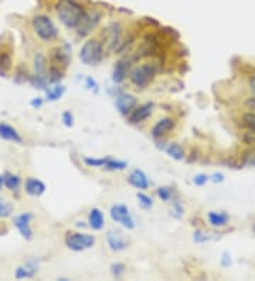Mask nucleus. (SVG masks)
I'll return each mask as SVG.
<instances>
[{
  "label": "nucleus",
  "instance_id": "obj_17",
  "mask_svg": "<svg viewBox=\"0 0 255 281\" xmlns=\"http://www.w3.org/2000/svg\"><path fill=\"white\" fill-rule=\"evenodd\" d=\"M106 34H108V43H109V47L112 48V50H116L118 46L122 43L121 40H122V28L119 24H116V23H113L111 24L108 30H106Z\"/></svg>",
  "mask_w": 255,
  "mask_h": 281
},
{
  "label": "nucleus",
  "instance_id": "obj_11",
  "mask_svg": "<svg viewBox=\"0 0 255 281\" xmlns=\"http://www.w3.org/2000/svg\"><path fill=\"white\" fill-rule=\"evenodd\" d=\"M152 110H153V104L152 103L135 107L132 110V113L129 114V122L131 124H139V122L148 120L152 115Z\"/></svg>",
  "mask_w": 255,
  "mask_h": 281
},
{
  "label": "nucleus",
  "instance_id": "obj_46",
  "mask_svg": "<svg viewBox=\"0 0 255 281\" xmlns=\"http://www.w3.org/2000/svg\"><path fill=\"white\" fill-rule=\"evenodd\" d=\"M231 264V259L228 257V254H223V266H230Z\"/></svg>",
  "mask_w": 255,
  "mask_h": 281
},
{
  "label": "nucleus",
  "instance_id": "obj_30",
  "mask_svg": "<svg viewBox=\"0 0 255 281\" xmlns=\"http://www.w3.org/2000/svg\"><path fill=\"white\" fill-rule=\"evenodd\" d=\"M126 272V267L123 263H113L111 264V274L113 279H121L123 274Z\"/></svg>",
  "mask_w": 255,
  "mask_h": 281
},
{
  "label": "nucleus",
  "instance_id": "obj_1",
  "mask_svg": "<svg viewBox=\"0 0 255 281\" xmlns=\"http://www.w3.org/2000/svg\"><path fill=\"white\" fill-rule=\"evenodd\" d=\"M84 9L76 0H60L57 4V14L67 28H77L84 16Z\"/></svg>",
  "mask_w": 255,
  "mask_h": 281
},
{
  "label": "nucleus",
  "instance_id": "obj_24",
  "mask_svg": "<svg viewBox=\"0 0 255 281\" xmlns=\"http://www.w3.org/2000/svg\"><path fill=\"white\" fill-rule=\"evenodd\" d=\"M30 84L38 88V90H44L46 91L48 87V78H46L44 74H36L30 78Z\"/></svg>",
  "mask_w": 255,
  "mask_h": 281
},
{
  "label": "nucleus",
  "instance_id": "obj_16",
  "mask_svg": "<svg viewBox=\"0 0 255 281\" xmlns=\"http://www.w3.org/2000/svg\"><path fill=\"white\" fill-rule=\"evenodd\" d=\"M24 190H26V193L30 195V196L38 197V196H41V195L46 192V185H44V183H43L40 179L30 178L26 180Z\"/></svg>",
  "mask_w": 255,
  "mask_h": 281
},
{
  "label": "nucleus",
  "instance_id": "obj_25",
  "mask_svg": "<svg viewBox=\"0 0 255 281\" xmlns=\"http://www.w3.org/2000/svg\"><path fill=\"white\" fill-rule=\"evenodd\" d=\"M126 166H128V163L125 160H116L112 158H108L104 165L106 170H123V169H126Z\"/></svg>",
  "mask_w": 255,
  "mask_h": 281
},
{
  "label": "nucleus",
  "instance_id": "obj_43",
  "mask_svg": "<svg viewBox=\"0 0 255 281\" xmlns=\"http://www.w3.org/2000/svg\"><path fill=\"white\" fill-rule=\"evenodd\" d=\"M43 98H40V97H36V98H33L31 100V103H30V105L33 107V108H40L41 105H43Z\"/></svg>",
  "mask_w": 255,
  "mask_h": 281
},
{
  "label": "nucleus",
  "instance_id": "obj_2",
  "mask_svg": "<svg viewBox=\"0 0 255 281\" xmlns=\"http://www.w3.org/2000/svg\"><path fill=\"white\" fill-rule=\"evenodd\" d=\"M105 56L104 44L98 38L85 41L80 50V60L85 66H98Z\"/></svg>",
  "mask_w": 255,
  "mask_h": 281
},
{
  "label": "nucleus",
  "instance_id": "obj_42",
  "mask_svg": "<svg viewBox=\"0 0 255 281\" xmlns=\"http://www.w3.org/2000/svg\"><path fill=\"white\" fill-rule=\"evenodd\" d=\"M193 239H194V242H196V243H203V242H207V240H210V236H207L206 233H201V232H196L194 236H193Z\"/></svg>",
  "mask_w": 255,
  "mask_h": 281
},
{
  "label": "nucleus",
  "instance_id": "obj_13",
  "mask_svg": "<svg viewBox=\"0 0 255 281\" xmlns=\"http://www.w3.org/2000/svg\"><path fill=\"white\" fill-rule=\"evenodd\" d=\"M129 68H131V61L129 60H119L116 66L113 67L112 81L115 84H121L125 81V78L129 75Z\"/></svg>",
  "mask_w": 255,
  "mask_h": 281
},
{
  "label": "nucleus",
  "instance_id": "obj_35",
  "mask_svg": "<svg viewBox=\"0 0 255 281\" xmlns=\"http://www.w3.org/2000/svg\"><path fill=\"white\" fill-rule=\"evenodd\" d=\"M243 162H244V165H247V166H253V168H255V148L247 150L246 153H244Z\"/></svg>",
  "mask_w": 255,
  "mask_h": 281
},
{
  "label": "nucleus",
  "instance_id": "obj_20",
  "mask_svg": "<svg viewBox=\"0 0 255 281\" xmlns=\"http://www.w3.org/2000/svg\"><path fill=\"white\" fill-rule=\"evenodd\" d=\"M64 93H66V87L60 84V83H54L51 87H48L46 90V94H47L46 100L47 101H57V100H60L64 95Z\"/></svg>",
  "mask_w": 255,
  "mask_h": 281
},
{
  "label": "nucleus",
  "instance_id": "obj_7",
  "mask_svg": "<svg viewBox=\"0 0 255 281\" xmlns=\"http://www.w3.org/2000/svg\"><path fill=\"white\" fill-rule=\"evenodd\" d=\"M106 243H108V247L116 253L123 252L128 247V240L125 237V234L118 229H109L106 232Z\"/></svg>",
  "mask_w": 255,
  "mask_h": 281
},
{
  "label": "nucleus",
  "instance_id": "obj_4",
  "mask_svg": "<svg viewBox=\"0 0 255 281\" xmlns=\"http://www.w3.org/2000/svg\"><path fill=\"white\" fill-rule=\"evenodd\" d=\"M156 75V67L155 64H141V66L135 67L132 71L129 73V80L135 87L138 88H145L151 84Z\"/></svg>",
  "mask_w": 255,
  "mask_h": 281
},
{
  "label": "nucleus",
  "instance_id": "obj_23",
  "mask_svg": "<svg viewBox=\"0 0 255 281\" xmlns=\"http://www.w3.org/2000/svg\"><path fill=\"white\" fill-rule=\"evenodd\" d=\"M51 57H53V61L56 63V64H63V66H67L68 63H70V54L67 53V51H64L63 48H54L53 50V54H51Z\"/></svg>",
  "mask_w": 255,
  "mask_h": 281
},
{
  "label": "nucleus",
  "instance_id": "obj_36",
  "mask_svg": "<svg viewBox=\"0 0 255 281\" xmlns=\"http://www.w3.org/2000/svg\"><path fill=\"white\" fill-rule=\"evenodd\" d=\"M13 213V206L4 202V200H0V219L1 217H9Z\"/></svg>",
  "mask_w": 255,
  "mask_h": 281
},
{
  "label": "nucleus",
  "instance_id": "obj_10",
  "mask_svg": "<svg viewBox=\"0 0 255 281\" xmlns=\"http://www.w3.org/2000/svg\"><path fill=\"white\" fill-rule=\"evenodd\" d=\"M99 14L98 13H95V11H88V13H84V16H83V19L80 21V24L77 26L78 28V36H86V34H89L94 27L98 24V21H99Z\"/></svg>",
  "mask_w": 255,
  "mask_h": 281
},
{
  "label": "nucleus",
  "instance_id": "obj_32",
  "mask_svg": "<svg viewBox=\"0 0 255 281\" xmlns=\"http://www.w3.org/2000/svg\"><path fill=\"white\" fill-rule=\"evenodd\" d=\"M243 124H244V127H246L247 130L255 131V114H244V115H243Z\"/></svg>",
  "mask_w": 255,
  "mask_h": 281
},
{
  "label": "nucleus",
  "instance_id": "obj_38",
  "mask_svg": "<svg viewBox=\"0 0 255 281\" xmlns=\"http://www.w3.org/2000/svg\"><path fill=\"white\" fill-rule=\"evenodd\" d=\"M208 176L207 175H204V173H198L196 175L194 178H193V183L196 185V186H203V185H206L208 182Z\"/></svg>",
  "mask_w": 255,
  "mask_h": 281
},
{
  "label": "nucleus",
  "instance_id": "obj_44",
  "mask_svg": "<svg viewBox=\"0 0 255 281\" xmlns=\"http://www.w3.org/2000/svg\"><path fill=\"white\" fill-rule=\"evenodd\" d=\"M211 180H213L214 183H220V182L224 180V175H223V173H214V175L211 176Z\"/></svg>",
  "mask_w": 255,
  "mask_h": 281
},
{
  "label": "nucleus",
  "instance_id": "obj_19",
  "mask_svg": "<svg viewBox=\"0 0 255 281\" xmlns=\"http://www.w3.org/2000/svg\"><path fill=\"white\" fill-rule=\"evenodd\" d=\"M210 225L214 227H223L228 223L230 216L227 215L226 212H210L207 215Z\"/></svg>",
  "mask_w": 255,
  "mask_h": 281
},
{
  "label": "nucleus",
  "instance_id": "obj_18",
  "mask_svg": "<svg viewBox=\"0 0 255 281\" xmlns=\"http://www.w3.org/2000/svg\"><path fill=\"white\" fill-rule=\"evenodd\" d=\"M0 138L4 140H10V142H16V143H21L23 138L20 137V134L13 127H10L7 124H0Z\"/></svg>",
  "mask_w": 255,
  "mask_h": 281
},
{
  "label": "nucleus",
  "instance_id": "obj_39",
  "mask_svg": "<svg viewBox=\"0 0 255 281\" xmlns=\"http://www.w3.org/2000/svg\"><path fill=\"white\" fill-rule=\"evenodd\" d=\"M63 122L67 128H71L74 125V115L71 114V111H66L63 114Z\"/></svg>",
  "mask_w": 255,
  "mask_h": 281
},
{
  "label": "nucleus",
  "instance_id": "obj_28",
  "mask_svg": "<svg viewBox=\"0 0 255 281\" xmlns=\"http://www.w3.org/2000/svg\"><path fill=\"white\" fill-rule=\"evenodd\" d=\"M10 64H11V58H10L9 54L1 53V54H0V75H1V77L6 75L7 70L10 68Z\"/></svg>",
  "mask_w": 255,
  "mask_h": 281
},
{
  "label": "nucleus",
  "instance_id": "obj_26",
  "mask_svg": "<svg viewBox=\"0 0 255 281\" xmlns=\"http://www.w3.org/2000/svg\"><path fill=\"white\" fill-rule=\"evenodd\" d=\"M34 68H36V74H44L46 73L47 61H46V57L43 54H37L34 57Z\"/></svg>",
  "mask_w": 255,
  "mask_h": 281
},
{
  "label": "nucleus",
  "instance_id": "obj_47",
  "mask_svg": "<svg viewBox=\"0 0 255 281\" xmlns=\"http://www.w3.org/2000/svg\"><path fill=\"white\" fill-rule=\"evenodd\" d=\"M250 90H251L253 94L255 95V75L253 77V78H251V80H250Z\"/></svg>",
  "mask_w": 255,
  "mask_h": 281
},
{
  "label": "nucleus",
  "instance_id": "obj_21",
  "mask_svg": "<svg viewBox=\"0 0 255 281\" xmlns=\"http://www.w3.org/2000/svg\"><path fill=\"white\" fill-rule=\"evenodd\" d=\"M166 153L169 155L170 158H173L174 160H183L184 159V149L180 143H169L166 146Z\"/></svg>",
  "mask_w": 255,
  "mask_h": 281
},
{
  "label": "nucleus",
  "instance_id": "obj_14",
  "mask_svg": "<svg viewBox=\"0 0 255 281\" xmlns=\"http://www.w3.org/2000/svg\"><path fill=\"white\" fill-rule=\"evenodd\" d=\"M128 182H129V185H132L133 187H136L139 190H145L149 187V179L141 169H133L128 178Z\"/></svg>",
  "mask_w": 255,
  "mask_h": 281
},
{
  "label": "nucleus",
  "instance_id": "obj_3",
  "mask_svg": "<svg viewBox=\"0 0 255 281\" xmlns=\"http://www.w3.org/2000/svg\"><path fill=\"white\" fill-rule=\"evenodd\" d=\"M33 28H34V33L37 34V37L41 41H44V43L54 41L58 37V30H57L56 24L46 14L34 16V19H33Z\"/></svg>",
  "mask_w": 255,
  "mask_h": 281
},
{
  "label": "nucleus",
  "instance_id": "obj_45",
  "mask_svg": "<svg viewBox=\"0 0 255 281\" xmlns=\"http://www.w3.org/2000/svg\"><path fill=\"white\" fill-rule=\"evenodd\" d=\"M247 107L255 111V98H248V100H247Z\"/></svg>",
  "mask_w": 255,
  "mask_h": 281
},
{
  "label": "nucleus",
  "instance_id": "obj_9",
  "mask_svg": "<svg viewBox=\"0 0 255 281\" xmlns=\"http://www.w3.org/2000/svg\"><path fill=\"white\" fill-rule=\"evenodd\" d=\"M115 105L118 108V111L122 114V115H129L132 113V110L136 107V97L132 95V94L128 93H121L119 95L115 97Z\"/></svg>",
  "mask_w": 255,
  "mask_h": 281
},
{
  "label": "nucleus",
  "instance_id": "obj_12",
  "mask_svg": "<svg viewBox=\"0 0 255 281\" xmlns=\"http://www.w3.org/2000/svg\"><path fill=\"white\" fill-rule=\"evenodd\" d=\"M174 128V120L173 118H162L156 122L152 128V137L159 140L162 137H165L166 134H169Z\"/></svg>",
  "mask_w": 255,
  "mask_h": 281
},
{
  "label": "nucleus",
  "instance_id": "obj_27",
  "mask_svg": "<svg viewBox=\"0 0 255 281\" xmlns=\"http://www.w3.org/2000/svg\"><path fill=\"white\" fill-rule=\"evenodd\" d=\"M36 276V273L33 272V270H30L27 266H20L17 267V270H16V274H14V277L17 279V280H21V279H33Z\"/></svg>",
  "mask_w": 255,
  "mask_h": 281
},
{
  "label": "nucleus",
  "instance_id": "obj_8",
  "mask_svg": "<svg viewBox=\"0 0 255 281\" xmlns=\"http://www.w3.org/2000/svg\"><path fill=\"white\" fill-rule=\"evenodd\" d=\"M31 219H33V215H31V213H21V215H17L13 217V225L17 227L20 234H21L26 240H31V239H33Z\"/></svg>",
  "mask_w": 255,
  "mask_h": 281
},
{
  "label": "nucleus",
  "instance_id": "obj_6",
  "mask_svg": "<svg viewBox=\"0 0 255 281\" xmlns=\"http://www.w3.org/2000/svg\"><path fill=\"white\" fill-rule=\"evenodd\" d=\"M109 215H111V219L115 223L122 225L128 230H132L136 226L133 216L131 215L128 206H125V205H113L111 207V210H109Z\"/></svg>",
  "mask_w": 255,
  "mask_h": 281
},
{
  "label": "nucleus",
  "instance_id": "obj_15",
  "mask_svg": "<svg viewBox=\"0 0 255 281\" xmlns=\"http://www.w3.org/2000/svg\"><path fill=\"white\" fill-rule=\"evenodd\" d=\"M88 223H89V227L95 232L102 230L105 226V217L102 210L98 209V207H92L89 210V215H88Z\"/></svg>",
  "mask_w": 255,
  "mask_h": 281
},
{
  "label": "nucleus",
  "instance_id": "obj_48",
  "mask_svg": "<svg viewBox=\"0 0 255 281\" xmlns=\"http://www.w3.org/2000/svg\"><path fill=\"white\" fill-rule=\"evenodd\" d=\"M4 186V179H3V175H0V190Z\"/></svg>",
  "mask_w": 255,
  "mask_h": 281
},
{
  "label": "nucleus",
  "instance_id": "obj_49",
  "mask_svg": "<svg viewBox=\"0 0 255 281\" xmlns=\"http://www.w3.org/2000/svg\"><path fill=\"white\" fill-rule=\"evenodd\" d=\"M254 233H255V225H254Z\"/></svg>",
  "mask_w": 255,
  "mask_h": 281
},
{
  "label": "nucleus",
  "instance_id": "obj_31",
  "mask_svg": "<svg viewBox=\"0 0 255 281\" xmlns=\"http://www.w3.org/2000/svg\"><path fill=\"white\" fill-rule=\"evenodd\" d=\"M63 78V71H60V68L53 66L48 71V83L54 84V83H60V80Z\"/></svg>",
  "mask_w": 255,
  "mask_h": 281
},
{
  "label": "nucleus",
  "instance_id": "obj_41",
  "mask_svg": "<svg viewBox=\"0 0 255 281\" xmlns=\"http://www.w3.org/2000/svg\"><path fill=\"white\" fill-rule=\"evenodd\" d=\"M85 85H86V88L88 90H91V91H98V84H96V81H95L92 77H86L85 78Z\"/></svg>",
  "mask_w": 255,
  "mask_h": 281
},
{
  "label": "nucleus",
  "instance_id": "obj_29",
  "mask_svg": "<svg viewBox=\"0 0 255 281\" xmlns=\"http://www.w3.org/2000/svg\"><path fill=\"white\" fill-rule=\"evenodd\" d=\"M138 202H139V205H141L143 209H146V210H149L152 206H153V200H152V197L149 195H146V193H143V192H138Z\"/></svg>",
  "mask_w": 255,
  "mask_h": 281
},
{
  "label": "nucleus",
  "instance_id": "obj_22",
  "mask_svg": "<svg viewBox=\"0 0 255 281\" xmlns=\"http://www.w3.org/2000/svg\"><path fill=\"white\" fill-rule=\"evenodd\" d=\"M3 179H4V186L9 190H17L21 183V179L17 175L11 173V172H4L3 173Z\"/></svg>",
  "mask_w": 255,
  "mask_h": 281
},
{
  "label": "nucleus",
  "instance_id": "obj_34",
  "mask_svg": "<svg viewBox=\"0 0 255 281\" xmlns=\"http://www.w3.org/2000/svg\"><path fill=\"white\" fill-rule=\"evenodd\" d=\"M108 158H84V162L88 166H95V168H104L105 162Z\"/></svg>",
  "mask_w": 255,
  "mask_h": 281
},
{
  "label": "nucleus",
  "instance_id": "obj_37",
  "mask_svg": "<svg viewBox=\"0 0 255 281\" xmlns=\"http://www.w3.org/2000/svg\"><path fill=\"white\" fill-rule=\"evenodd\" d=\"M184 213V207L181 206V203L180 202H174L173 203V207H171V216L173 217H176V219H181V216Z\"/></svg>",
  "mask_w": 255,
  "mask_h": 281
},
{
  "label": "nucleus",
  "instance_id": "obj_33",
  "mask_svg": "<svg viewBox=\"0 0 255 281\" xmlns=\"http://www.w3.org/2000/svg\"><path fill=\"white\" fill-rule=\"evenodd\" d=\"M158 196L161 197L163 202H169L171 196H173V190H171V187H168V186H162L158 189Z\"/></svg>",
  "mask_w": 255,
  "mask_h": 281
},
{
  "label": "nucleus",
  "instance_id": "obj_5",
  "mask_svg": "<svg viewBox=\"0 0 255 281\" xmlns=\"http://www.w3.org/2000/svg\"><path fill=\"white\" fill-rule=\"evenodd\" d=\"M95 244V237L88 233H71L66 236V246L73 252H84Z\"/></svg>",
  "mask_w": 255,
  "mask_h": 281
},
{
  "label": "nucleus",
  "instance_id": "obj_40",
  "mask_svg": "<svg viewBox=\"0 0 255 281\" xmlns=\"http://www.w3.org/2000/svg\"><path fill=\"white\" fill-rule=\"evenodd\" d=\"M243 140H244V142L248 143V145H255V131L248 130V131L243 135Z\"/></svg>",
  "mask_w": 255,
  "mask_h": 281
}]
</instances>
